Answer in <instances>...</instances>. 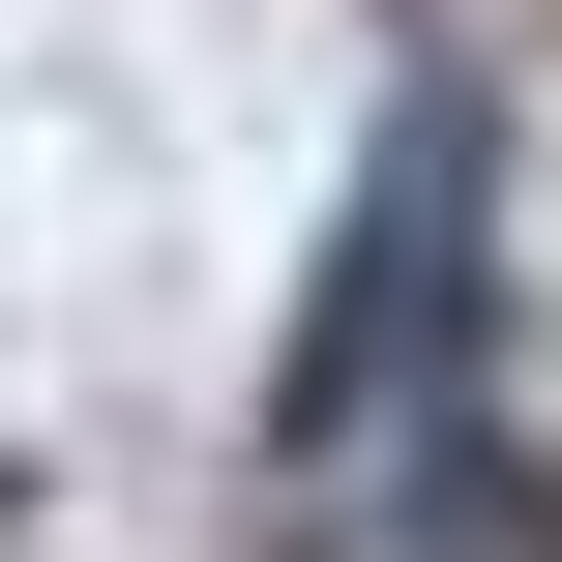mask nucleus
Segmentation results:
<instances>
[{
  "label": "nucleus",
  "instance_id": "f257e3e1",
  "mask_svg": "<svg viewBox=\"0 0 562 562\" xmlns=\"http://www.w3.org/2000/svg\"><path fill=\"white\" fill-rule=\"evenodd\" d=\"M445 296H474V119L415 89L385 207H356V267H326V356H296V445H385V385H445Z\"/></svg>",
  "mask_w": 562,
  "mask_h": 562
}]
</instances>
